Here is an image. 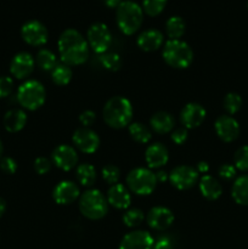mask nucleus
<instances>
[{
    "mask_svg": "<svg viewBox=\"0 0 248 249\" xmlns=\"http://www.w3.org/2000/svg\"><path fill=\"white\" fill-rule=\"evenodd\" d=\"M58 53L63 63L78 66L89 57V45L84 36L75 29H66L58 38Z\"/></svg>",
    "mask_w": 248,
    "mask_h": 249,
    "instance_id": "obj_1",
    "label": "nucleus"
},
{
    "mask_svg": "<svg viewBox=\"0 0 248 249\" xmlns=\"http://www.w3.org/2000/svg\"><path fill=\"white\" fill-rule=\"evenodd\" d=\"M133 118V106L126 97L114 96L104 107V119L111 128L122 129L129 125Z\"/></svg>",
    "mask_w": 248,
    "mask_h": 249,
    "instance_id": "obj_2",
    "label": "nucleus"
},
{
    "mask_svg": "<svg viewBox=\"0 0 248 249\" xmlns=\"http://www.w3.org/2000/svg\"><path fill=\"white\" fill-rule=\"evenodd\" d=\"M116 19L122 33L131 36L141 27L143 21V11L141 6L131 0L122 1L117 7Z\"/></svg>",
    "mask_w": 248,
    "mask_h": 249,
    "instance_id": "obj_3",
    "label": "nucleus"
},
{
    "mask_svg": "<svg viewBox=\"0 0 248 249\" xmlns=\"http://www.w3.org/2000/svg\"><path fill=\"white\" fill-rule=\"evenodd\" d=\"M163 58L170 67L187 68L194 60V51L190 45L180 39H170L163 48Z\"/></svg>",
    "mask_w": 248,
    "mask_h": 249,
    "instance_id": "obj_4",
    "label": "nucleus"
},
{
    "mask_svg": "<svg viewBox=\"0 0 248 249\" xmlns=\"http://www.w3.org/2000/svg\"><path fill=\"white\" fill-rule=\"evenodd\" d=\"M79 211L91 220L102 219L108 212V202L99 190H89L80 196Z\"/></svg>",
    "mask_w": 248,
    "mask_h": 249,
    "instance_id": "obj_5",
    "label": "nucleus"
},
{
    "mask_svg": "<svg viewBox=\"0 0 248 249\" xmlns=\"http://www.w3.org/2000/svg\"><path fill=\"white\" fill-rule=\"evenodd\" d=\"M46 99L45 88L38 80H27L18 88L17 101L23 108L35 111L40 108Z\"/></svg>",
    "mask_w": 248,
    "mask_h": 249,
    "instance_id": "obj_6",
    "label": "nucleus"
},
{
    "mask_svg": "<svg viewBox=\"0 0 248 249\" xmlns=\"http://www.w3.org/2000/svg\"><path fill=\"white\" fill-rule=\"evenodd\" d=\"M129 190L139 196H148L152 194L157 185L155 173L146 168H135L126 177Z\"/></svg>",
    "mask_w": 248,
    "mask_h": 249,
    "instance_id": "obj_7",
    "label": "nucleus"
},
{
    "mask_svg": "<svg viewBox=\"0 0 248 249\" xmlns=\"http://www.w3.org/2000/svg\"><path fill=\"white\" fill-rule=\"evenodd\" d=\"M88 45L96 53H107L112 43V33L105 23H94L88 29Z\"/></svg>",
    "mask_w": 248,
    "mask_h": 249,
    "instance_id": "obj_8",
    "label": "nucleus"
},
{
    "mask_svg": "<svg viewBox=\"0 0 248 249\" xmlns=\"http://www.w3.org/2000/svg\"><path fill=\"white\" fill-rule=\"evenodd\" d=\"M169 180L177 190H189L198 181V172L190 165H179L172 170Z\"/></svg>",
    "mask_w": 248,
    "mask_h": 249,
    "instance_id": "obj_9",
    "label": "nucleus"
},
{
    "mask_svg": "<svg viewBox=\"0 0 248 249\" xmlns=\"http://www.w3.org/2000/svg\"><path fill=\"white\" fill-rule=\"evenodd\" d=\"M21 36L27 44L32 46H41L48 41V29L40 21L32 19L22 26Z\"/></svg>",
    "mask_w": 248,
    "mask_h": 249,
    "instance_id": "obj_10",
    "label": "nucleus"
},
{
    "mask_svg": "<svg viewBox=\"0 0 248 249\" xmlns=\"http://www.w3.org/2000/svg\"><path fill=\"white\" fill-rule=\"evenodd\" d=\"M73 143L83 153L96 152L100 146V138L94 130L89 128L77 129L73 134Z\"/></svg>",
    "mask_w": 248,
    "mask_h": 249,
    "instance_id": "obj_11",
    "label": "nucleus"
},
{
    "mask_svg": "<svg viewBox=\"0 0 248 249\" xmlns=\"http://www.w3.org/2000/svg\"><path fill=\"white\" fill-rule=\"evenodd\" d=\"M53 162L63 172H70L78 163V153L70 145H60L53 151Z\"/></svg>",
    "mask_w": 248,
    "mask_h": 249,
    "instance_id": "obj_12",
    "label": "nucleus"
},
{
    "mask_svg": "<svg viewBox=\"0 0 248 249\" xmlns=\"http://www.w3.org/2000/svg\"><path fill=\"white\" fill-rule=\"evenodd\" d=\"M207 116V112L202 105L196 104V102H191L187 104L186 106L182 108L181 114H180V119L186 129H194L198 128L202 123L204 122Z\"/></svg>",
    "mask_w": 248,
    "mask_h": 249,
    "instance_id": "obj_13",
    "label": "nucleus"
},
{
    "mask_svg": "<svg viewBox=\"0 0 248 249\" xmlns=\"http://www.w3.org/2000/svg\"><path fill=\"white\" fill-rule=\"evenodd\" d=\"M216 135L225 142L235 141L240 135V124L231 116H220L215 121Z\"/></svg>",
    "mask_w": 248,
    "mask_h": 249,
    "instance_id": "obj_14",
    "label": "nucleus"
},
{
    "mask_svg": "<svg viewBox=\"0 0 248 249\" xmlns=\"http://www.w3.org/2000/svg\"><path fill=\"white\" fill-rule=\"evenodd\" d=\"M153 237L150 232L142 230L126 233L121 241L119 249H152Z\"/></svg>",
    "mask_w": 248,
    "mask_h": 249,
    "instance_id": "obj_15",
    "label": "nucleus"
},
{
    "mask_svg": "<svg viewBox=\"0 0 248 249\" xmlns=\"http://www.w3.org/2000/svg\"><path fill=\"white\" fill-rule=\"evenodd\" d=\"M174 223V214L165 207H155L147 214V224L151 229L164 231Z\"/></svg>",
    "mask_w": 248,
    "mask_h": 249,
    "instance_id": "obj_16",
    "label": "nucleus"
},
{
    "mask_svg": "<svg viewBox=\"0 0 248 249\" xmlns=\"http://www.w3.org/2000/svg\"><path fill=\"white\" fill-rule=\"evenodd\" d=\"M79 187L74 182L65 180L56 185L53 192V197L56 203L66 206V204L73 203L79 197Z\"/></svg>",
    "mask_w": 248,
    "mask_h": 249,
    "instance_id": "obj_17",
    "label": "nucleus"
},
{
    "mask_svg": "<svg viewBox=\"0 0 248 249\" xmlns=\"http://www.w3.org/2000/svg\"><path fill=\"white\" fill-rule=\"evenodd\" d=\"M34 58L28 53H19L12 58L10 65V72L17 79H24L34 70Z\"/></svg>",
    "mask_w": 248,
    "mask_h": 249,
    "instance_id": "obj_18",
    "label": "nucleus"
},
{
    "mask_svg": "<svg viewBox=\"0 0 248 249\" xmlns=\"http://www.w3.org/2000/svg\"><path fill=\"white\" fill-rule=\"evenodd\" d=\"M146 163L152 169H157V168L163 167L168 163L169 160V152L168 148L165 147L163 143L156 142L153 145H150L146 150L145 153Z\"/></svg>",
    "mask_w": 248,
    "mask_h": 249,
    "instance_id": "obj_19",
    "label": "nucleus"
},
{
    "mask_svg": "<svg viewBox=\"0 0 248 249\" xmlns=\"http://www.w3.org/2000/svg\"><path fill=\"white\" fill-rule=\"evenodd\" d=\"M107 202L117 209H126L131 203L128 189L122 184L112 185L107 192Z\"/></svg>",
    "mask_w": 248,
    "mask_h": 249,
    "instance_id": "obj_20",
    "label": "nucleus"
},
{
    "mask_svg": "<svg viewBox=\"0 0 248 249\" xmlns=\"http://www.w3.org/2000/svg\"><path fill=\"white\" fill-rule=\"evenodd\" d=\"M163 34L158 29H147L138 36V46L143 51H155L162 46Z\"/></svg>",
    "mask_w": 248,
    "mask_h": 249,
    "instance_id": "obj_21",
    "label": "nucleus"
},
{
    "mask_svg": "<svg viewBox=\"0 0 248 249\" xmlns=\"http://www.w3.org/2000/svg\"><path fill=\"white\" fill-rule=\"evenodd\" d=\"M198 186L202 196L208 201H215L223 194V187H221L220 182L211 175H203L199 179Z\"/></svg>",
    "mask_w": 248,
    "mask_h": 249,
    "instance_id": "obj_22",
    "label": "nucleus"
},
{
    "mask_svg": "<svg viewBox=\"0 0 248 249\" xmlns=\"http://www.w3.org/2000/svg\"><path fill=\"white\" fill-rule=\"evenodd\" d=\"M174 117L164 111L157 112L150 119V125L157 134H168L174 128Z\"/></svg>",
    "mask_w": 248,
    "mask_h": 249,
    "instance_id": "obj_23",
    "label": "nucleus"
},
{
    "mask_svg": "<svg viewBox=\"0 0 248 249\" xmlns=\"http://www.w3.org/2000/svg\"><path fill=\"white\" fill-rule=\"evenodd\" d=\"M27 123V114L22 109H10L4 117V126L10 133L22 130Z\"/></svg>",
    "mask_w": 248,
    "mask_h": 249,
    "instance_id": "obj_24",
    "label": "nucleus"
},
{
    "mask_svg": "<svg viewBox=\"0 0 248 249\" xmlns=\"http://www.w3.org/2000/svg\"><path fill=\"white\" fill-rule=\"evenodd\" d=\"M233 201L241 206H248V175L237 178L231 190Z\"/></svg>",
    "mask_w": 248,
    "mask_h": 249,
    "instance_id": "obj_25",
    "label": "nucleus"
},
{
    "mask_svg": "<svg viewBox=\"0 0 248 249\" xmlns=\"http://www.w3.org/2000/svg\"><path fill=\"white\" fill-rule=\"evenodd\" d=\"M75 174H77L79 184L85 187H91L96 181V170L89 163H83L78 165Z\"/></svg>",
    "mask_w": 248,
    "mask_h": 249,
    "instance_id": "obj_26",
    "label": "nucleus"
},
{
    "mask_svg": "<svg viewBox=\"0 0 248 249\" xmlns=\"http://www.w3.org/2000/svg\"><path fill=\"white\" fill-rule=\"evenodd\" d=\"M186 24L180 16H172L165 23V32L170 39H180L185 33Z\"/></svg>",
    "mask_w": 248,
    "mask_h": 249,
    "instance_id": "obj_27",
    "label": "nucleus"
},
{
    "mask_svg": "<svg viewBox=\"0 0 248 249\" xmlns=\"http://www.w3.org/2000/svg\"><path fill=\"white\" fill-rule=\"evenodd\" d=\"M129 134H130L131 139L138 143H147L152 138V133L150 129L138 122L129 124Z\"/></svg>",
    "mask_w": 248,
    "mask_h": 249,
    "instance_id": "obj_28",
    "label": "nucleus"
},
{
    "mask_svg": "<svg viewBox=\"0 0 248 249\" xmlns=\"http://www.w3.org/2000/svg\"><path fill=\"white\" fill-rule=\"evenodd\" d=\"M73 77V72L71 70V67L66 63H61L57 65L53 71H51V78H53V82L55 84L63 87V85H67L71 82Z\"/></svg>",
    "mask_w": 248,
    "mask_h": 249,
    "instance_id": "obj_29",
    "label": "nucleus"
},
{
    "mask_svg": "<svg viewBox=\"0 0 248 249\" xmlns=\"http://www.w3.org/2000/svg\"><path fill=\"white\" fill-rule=\"evenodd\" d=\"M36 63L43 71H53L58 65L55 53L48 49H41L36 55Z\"/></svg>",
    "mask_w": 248,
    "mask_h": 249,
    "instance_id": "obj_30",
    "label": "nucleus"
},
{
    "mask_svg": "<svg viewBox=\"0 0 248 249\" xmlns=\"http://www.w3.org/2000/svg\"><path fill=\"white\" fill-rule=\"evenodd\" d=\"M100 62H101L102 67H105L106 70L112 71V72H116L121 68L122 66V60L121 56L116 53H104L100 55L99 57Z\"/></svg>",
    "mask_w": 248,
    "mask_h": 249,
    "instance_id": "obj_31",
    "label": "nucleus"
},
{
    "mask_svg": "<svg viewBox=\"0 0 248 249\" xmlns=\"http://www.w3.org/2000/svg\"><path fill=\"white\" fill-rule=\"evenodd\" d=\"M143 219H145V216H143L142 211H140L139 208H133L124 213L123 223L128 228H136L142 223Z\"/></svg>",
    "mask_w": 248,
    "mask_h": 249,
    "instance_id": "obj_32",
    "label": "nucleus"
},
{
    "mask_svg": "<svg viewBox=\"0 0 248 249\" xmlns=\"http://www.w3.org/2000/svg\"><path fill=\"white\" fill-rule=\"evenodd\" d=\"M241 106H242V99L236 92H229L225 97H224V108L226 109L229 114H235L240 111Z\"/></svg>",
    "mask_w": 248,
    "mask_h": 249,
    "instance_id": "obj_33",
    "label": "nucleus"
},
{
    "mask_svg": "<svg viewBox=\"0 0 248 249\" xmlns=\"http://www.w3.org/2000/svg\"><path fill=\"white\" fill-rule=\"evenodd\" d=\"M168 0H143V11L148 16H158L164 10Z\"/></svg>",
    "mask_w": 248,
    "mask_h": 249,
    "instance_id": "obj_34",
    "label": "nucleus"
},
{
    "mask_svg": "<svg viewBox=\"0 0 248 249\" xmlns=\"http://www.w3.org/2000/svg\"><path fill=\"white\" fill-rule=\"evenodd\" d=\"M102 178L111 186L112 185H116L118 184L119 179H121V170L116 165L108 164L102 168Z\"/></svg>",
    "mask_w": 248,
    "mask_h": 249,
    "instance_id": "obj_35",
    "label": "nucleus"
},
{
    "mask_svg": "<svg viewBox=\"0 0 248 249\" xmlns=\"http://www.w3.org/2000/svg\"><path fill=\"white\" fill-rule=\"evenodd\" d=\"M233 162H235L236 169L242 170V172L248 170V146H242L236 151Z\"/></svg>",
    "mask_w": 248,
    "mask_h": 249,
    "instance_id": "obj_36",
    "label": "nucleus"
},
{
    "mask_svg": "<svg viewBox=\"0 0 248 249\" xmlns=\"http://www.w3.org/2000/svg\"><path fill=\"white\" fill-rule=\"evenodd\" d=\"M14 89V80L10 77H0V99L7 97Z\"/></svg>",
    "mask_w": 248,
    "mask_h": 249,
    "instance_id": "obj_37",
    "label": "nucleus"
},
{
    "mask_svg": "<svg viewBox=\"0 0 248 249\" xmlns=\"http://www.w3.org/2000/svg\"><path fill=\"white\" fill-rule=\"evenodd\" d=\"M51 169V162L45 157H39L34 160V170L38 173L39 175H44L46 173L50 172Z\"/></svg>",
    "mask_w": 248,
    "mask_h": 249,
    "instance_id": "obj_38",
    "label": "nucleus"
},
{
    "mask_svg": "<svg viewBox=\"0 0 248 249\" xmlns=\"http://www.w3.org/2000/svg\"><path fill=\"white\" fill-rule=\"evenodd\" d=\"M0 169H1L5 174H15L17 170L16 160L11 157H4L0 160Z\"/></svg>",
    "mask_w": 248,
    "mask_h": 249,
    "instance_id": "obj_39",
    "label": "nucleus"
},
{
    "mask_svg": "<svg viewBox=\"0 0 248 249\" xmlns=\"http://www.w3.org/2000/svg\"><path fill=\"white\" fill-rule=\"evenodd\" d=\"M95 119H96V114L95 112L87 109V111L82 112L79 116V122L82 123V125H84V128H89L94 124Z\"/></svg>",
    "mask_w": 248,
    "mask_h": 249,
    "instance_id": "obj_40",
    "label": "nucleus"
},
{
    "mask_svg": "<svg viewBox=\"0 0 248 249\" xmlns=\"http://www.w3.org/2000/svg\"><path fill=\"white\" fill-rule=\"evenodd\" d=\"M219 175L224 180H231L236 177V168L235 165L223 164L219 168Z\"/></svg>",
    "mask_w": 248,
    "mask_h": 249,
    "instance_id": "obj_41",
    "label": "nucleus"
},
{
    "mask_svg": "<svg viewBox=\"0 0 248 249\" xmlns=\"http://www.w3.org/2000/svg\"><path fill=\"white\" fill-rule=\"evenodd\" d=\"M187 129L186 128H179V129H175L174 131L172 133V140L173 142L177 143V145H182L185 141L187 140Z\"/></svg>",
    "mask_w": 248,
    "mask_h": 249,
    "instance_id": "obj_42",
    "label": "nucleus"
},
{
    "mask_svg": "<svg viewBox=\"0 0 248 249\" xmlns=\"http://www.w3.org/2000/svg\"><path fill=\"white\" fill-rule=\"evenodd\" d=\"M152 249H174V243L168 236H160L157 241H155Z\"/></svg>",
    "mask_w": 248,
    "mask_h": 249,
    "instance_id": "obj_43",
    "label": "nucleus"
},
{
    "mask_svg": "<svg viewBox=\"0 0 248 249\" xmlns=\"http://www.w3.org/2000/svg\"><path fill=\"white\" fill-rule=\"evenodd\" d=\"M196 170L198 172V174H201V173H202V174H206V173H208V170H209L208 163H207V162H199L198 164H197Z\"/></svg>",
    "mask_w": 248,
    "mask_h": 249,
    "instance_id": "obj_44",
    "label": "nucleus"
},
{
    "mask_svg": "<svg viewBox=\"0 0 248 249\" xmlns=\"http://www.w3.org/2000/svg\"><path fill=\"white\" fill-rule=\"evenodd\" d=\"M156 180H157V182H165L168 179H169V177H168L167 173L164 172V170H159V172L156 173Z\"/></svg>",
    "mask_w": 248,
    "mask_h": 249,
    "instance_id": "obj_45",
    "label": "nucleus"
},
{
    "mask_svg": "<svg viewBox=\"0 0 248 249\" xmlns=\"http://www.w3.org/2000/svg\"><path fill=\"white\" fill-rule=\"evenodd\" d=\"M122 0H105V4L107 5L108 7H111V9H114V7H118L119 5H121Z\"/></svg>",
    "mask_w": 248,
    "mask_h": 249,
    "instance_id": "obj_46",
    "label": "nucleus"
},
{
    "mask_svg": "<svg viewBox=\"0 0 248 249\" xmlns=\"http://www.w3.org/2000/svg\"><path fill=\"white\" fill-rule=\"evenodd\" d=\"M5 211H6V203H5L4 199L0 197V216L5 213Z\"/></svg>",
    "mask_w": 248,
    "mask_h": 249,
    "instance_id": "obj_47",
    "label": "nucleus"
},
{
    "mask_svg": "<svg viewBox=\"0 0 248 249\" xmlns=\"http://www.w3.org/2000/svg\"><path fill=\"white\" fill-rule=\"evenodd\" d=\"M2 151H4V147H2V142H1V140H0V158H1Z\"/></svg>",
    "mask_w": 248,
    "mask_h": 249,
    "instance_id": "obj_48",
    "label": "nucleus"
}]
</instances>
